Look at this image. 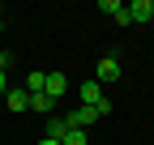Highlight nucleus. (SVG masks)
Returning <instances> with one entry per match:
<instances>
[{
    "mask_svg": "<svg viewBox=\"0 0 154 145\" xmlns=\"http://www.w3.org/2000/svg\"><path fill=\"white\" fill-rule=\"evenodd\" d=\"M94 81H120V60L116 56H107V60H99V68H94Z\"/></svg>",
    "mask_w": 154,
    "mask_h": 145,
    "instance_id": "obj_2",
    "label": "nucleus"
},
{
    "mask_svg": "<svg viewBox=\"0 0 154 145\" xmlns=\"http://www.w3.org/2000/svg\"><path fill=\"white\" fill-rule=\"evenodd\" d=\"M90 137H86V128H69V137L60 141V145H86Z\"/></svg>",
    "mask_w": 154,
    "mask_h": 145,
    "instance_id": "obj_10",
    "label": "nucleus"
},
{
    "mask_svg": "<svg viewBox=\"0 0 154 145\" xmlns=\"http://www.w3.org/2000/svg\"><path fill=\"white\" fill-rule=\"evenodd\" d=\"M64 120H69V128H86V124L99 120V111H94V107H77V111H73V115H64Z\"/></svg>",
    "mask_w": 154,
    "mask_h": 145,
    "instance_id": "obj_4",
    "label": "nucleus"
},
{
    "mask_svg": "<svg viewBox=\"0 0 154 145\" xmlns=\"http://www.w3.org/2000/svg\"><path fill=\"white\" fill-rule=\"evenodd\" d=\"M128 22H150L154 17V0H133V4H124Z\"/></svg>",
    "mask_w": 154,
    "mask_h": 145,
    "instance_id": "obj_3",
    "label": "nucleus"
},
{
    "mask_svg": "<svg viewBox=\"0 0 154 145\" xmlns=\"http://www.w3.org/2000/svg\"><path fill=\"white\" fill-rule=\"evenodd\" d=\"M5 68H9V51L0 47V72H5Z\"/></svg>",
    "mask_w": 154,
    "mask_h": 145,
    "instance_id": "obj_13",
    "label": "nucleus"
},
{
    "mask_svg": "<svg viewBox=\"0 0 154 145\" xmlns=\"http://www.w3.org/2000/svg\"><path fill=\"white\" fill-rule=\"evenodd\" d=\"M103 102V85L99 81H82V107H99Z\"/></svg>",
    "mask_w": 154,
    "mask_h": 145,
    "instance_id": "obj_5",
    "label": "nucleus"
},
{
    "mask_svg": "<svg viewBox=\"0 0 154 145\" xmlns=\"http://www.w3.org/2000/svg\"><path fill=\"white\" fill-rule=\"evenodd\" d=\"M47 85V72H26V94H43Z\"/></svg>",
    "mask_w": 154,
    "mask_h": 145,
    "instance_id": "obj_8",
    "label": "nucleus"
},
{
    "mask_svg": "<svg viewBox=\"0 0 154 145\" xmlns=\"http://www.w3.org/2000/svg\"><path fill=\"white\" fill-rule=\"evenodd\" d=\"M30 111H43V115H47V111H56V102H51L47 94H30Z\"/></svg>",
    "mask_w": 154,
    "mask_h": 145,
    "instance_id": "obj_9",
    "label": "nucleus"
},
{
    "mask_svg": "<svg viewBox=\"0 0 154 145\" xmlns=\"http://www.w3.org/2000/svg\"><path fill=\"white\" fill-rule=\"evenodd\" d=\"M120 9H124V4H120V0H99V13H111V17H116V13H120Z\"/></svg>",
    "mask_w": 154,
    "mask_h": 145,
    "instance_id": "obj_11",
    "label": "nucleus"
},
{
    "mask_svg": "<svg viewBox=\"0 0 154 145\" xmlns=\"http://www.w3.org/2000/svg\"><path fill=\"white\" fill-rule=\"evenodd\" d=\"M69 137V120L64 115H47V141H64Z\"/></svg>",
    "mask_w": 154,
    "mask_h": 145,
    "instance_id": "obj_6",
    "label": "nucleus"
},
{
    "mask_svg": "<svg viewBox=\"0 0 154 145\" xmlns=\"http://www.w3.org/2000/svg\"><path fill=\"white\" fill-rule=\"evenodd\" d=\"M5 94H9V77L0 72V98H5Z\"/></svg>",
    "mask_w": 154,
    "mask_h": 145,
    "instance_id": "obj_12",
    "label": "nucleus"
},
{
    "mask_svg": "<svg viewBox=\"0 0 154 145\" xmlns=\"http://www.w3.org/2000/svg\"><path fill=\"white\" fill-rule=\"evenodd\" d=\"M64 90H69V77H64V72H47V85H43V94H47L51 102H60V98H64Z\"/></svg>",
    "mask_w": 154,
    "mask_h": 145,
    "instance_id": "obj_1",
    "label": "nucleus"
},
{
    "mask_svg": "<svg viewBox=\"0 0 154 145\" xmlns=\"http://www.w3.org/2000/svg\"><path fill=\"white\" fill-rule=\"evenodd\" d=\"M0 30H5V17H0Z\"/></svg>",
    "mask_w": 154,
    "mask_h": 145,
    "instance_id": "obj_15",
    "label": "nucleus"
},
{
    "mask_svg": "<svg viewBox=\"0 0 154 145\" xmlns=\"http://www.w3.org/2000/svg\"><path fill=\"white\" fill-rule=\"evenodd\" d=\"M5 107H9V111H26V107H30V94H26V90H9V94H5Z\"/></svg>",
    "mask_w": 154,
    "mask_h": 145,
    "instance_id": "obj_7",
    "label": "nucleus"
},
{
    "mask_svg": "<svg viewBox=\"0 0 154 145\" xmlns=\"http://www.w3.org/2000/svg\"><path fill=\"white\" fill-rule=\"evenodd\" d=\"M38 145H60V141H47V137H43V141H38Z\"/></svg>",
    "mask_w": 154,
    "mask_h": 145,
    "instance_id": "obj_14",
    "label": "nucleus"
}]
</instances>
